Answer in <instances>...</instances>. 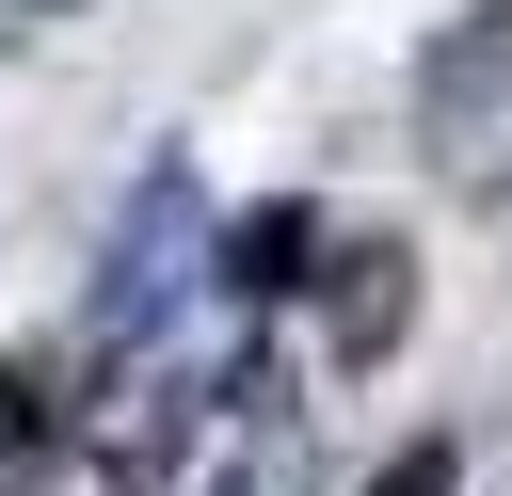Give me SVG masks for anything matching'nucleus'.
Returning a JSON list of instances; mask_svg holds the SVG:
<instances>
[{"instance_id":"obj_1","label":"nucleus","mask_w":512,"mask_h":496,"mask_svg":"<svg viewBox=\"0 0 512 496\" xmlns=\"http://www.w3.org/2000/svg\"><path fill=\"white\" fill-rule=\"evenodd\" d=\"M208 288V176L192 160H160L144 192H128V224H112V256H96V304H80V352H144L176 304Z\"/></svg>"},{"instance_id":"obj_2","label":"nucleus","mask_w":512,"mask_h":496,"mask_svg":"<svg viewBox=\"0 0 512 496\" xmlns=\"http://www.w3.org/2000/svg\"><path fill=\"white\" fill-rule=\"evenodd\" d=\"M320 336H336V368H384V352L416 336V256H400V240H352L336 288H320Z\"/></svg>"},{"instance_id":"obj_3","label":"nucleus","mask_w":512,"mask_h":496,"mask_svg":"<svg viewBox=\"0 0 512 496\" xmlns=\"http://www.w3.org/2000/svg\"><path fill=\"white\" fill-rule=\"evenodd\" d=\"M496 96H512V0H480V16H464V32H432V64H416V112H432L448 144H464Z\"/></svg>"},{"instance_id":"obj_4","label":"nucleus","mask_w":512,"mask_h":496,"mask_svg":"<svg viewBox=\"0 0 512 496\" xmlns=\"http://www.w3.org/2000/svg\"><path fill=\"white\" fill-rule=\"evenodd\" d=\"M224 416H240V464H224L208 496H304V480H320V464H304V416H288V384H272V368H240V384H224Z\"/></svg>"},{"instance_id":"obj_5","label":"nucleus","mask_w":512,"mask_h":496,"mask_svg":"<svg viewBox=\"0 0 512 496\" xmlns=\"http://www.w3.org/2000/svg\"><path fill=\"white\" fill-rule=\"evenodd\" d=\"M304 256H320V208H304V192H272V208H240V224L208 240V272H224L240 304H272V288H304Z\"/></svg>"},{"instance_id":"obj_6","label":"nucleus","mask_w":512,"mask_h":496,"mask_svg":"<svg viewBox=\"0 0 512 496\" xmlns=\"http://www.w3.org/2000/svg\"><path fill=\"white\" fill-rule=\"evenodd\" d=\"M32 464H48V368H0V480L32 496Z\"/></svg>"},{"instance_id":"obj_7","label":"nucleus","mask_w":512,"mask_h":496,"mask_svg":"<svg viewBox=\"0 0 512 496\" xmlns=\"http://www.w3.org/2000/svg\"><path fill=\"white\" fill-rule=\"evenodd\" d=\"M368 496H464V448H448V432H416V448H384V464H368Z\"/></svg>"},{"instance_id":"obj_8","label":"nucleus","mask_w":512,"mask_h":496,"mask_svg":"<svg viewBox=\"0 0 512 496\" xmlns=\"http://www.w3.org/2000/svg\"><path fill=\"white\" fill-rule=\"evenodd\" d=\"M16 16H64V0H16Z\"/></svg>"}]
</instances>
